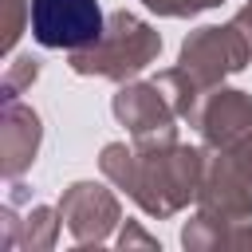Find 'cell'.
I'll use <instances>...</instances> for the list:
<instances>
[{
	"mask_svg": "<svg viewBox=\"0 0 252 252\" xmlns=\"http://www.w3.org/2000/svg\"><path fill=\"white\" fill-rule=\"evenodd\" d=\"M32 35L43 47H87L102 35L98 0H32Z\"/></svg>",
	"mask_w": 252,
	"mask_h": 252,
	"instance_id": "obj_1",
	"label": "cell"
}]
</instances>
